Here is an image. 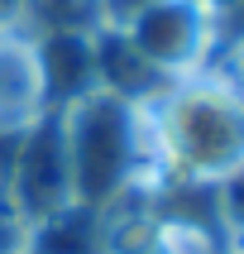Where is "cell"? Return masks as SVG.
Returning <instances> with one entry per match:
<instances>
[{
  "label": "cell",
  "mask_w": 244,
  "mask_h": 254,
  "mask_svg": "<svg viewBox=\"0 0 244 254\" xmlns=\"http://www.w3.org/2000/svg\"><path fill=\"white\" fill-rule=\"evenodd\" d=\"M211 5H235V0H211Z\"/></svg>",
  "instance_id": "cell-5"
},
{
  "label": "cell",
  "mask_w": 244,
  "mask_h": 254,
  "mask_svg": "<svg viewBox=\"0 0 244 254\" xmlns=\"http://www.w3.org/2000/svg\"><path fill=\"white\" fill-rule=\"evenodd\" d=\"M172 149L196 173H225L244 158V111L230 96L192 91L172 106L168 120Z\"/></svg>",
  "instance_id": "cell-2"
},
{
  "label": "cell",
  "mask_w": 244,
  "mask_h": 254,
  "mask_svg": "<svg viewBox=\"0 0 244 254\" xmlns=\"http://www.w3.org/2000/svg\"><path fill=\"white\" fill-rule=\"evenodd\" d=\"M67 183L77 187L82 206L115 197V187L125 183L129 158H134V120L120 96H82L72 115L67 134Z\"/></svg>",
  "instance_id": "cell-1"
},
{
  "label": "cell",
  "mask_w": 244,
  "mask_h": 254,
  "mask_svg": "<svg viewBox=\"0 0 244 254\" xmlns=\"http://www.w3.org/2000/svg\"><path fill=\"white\" fill-rule=\"evenodd\" d=\"M129 48L148 67H182L201 48V10L196 0H148L129 19Z\"/></svg>",
  "instance_id": "cell-3"
},
{
  "label": "cell",
  "mask_w": 244,
  "mask_h": 254,
  "mask_svg": "<svg viewBox=\"0 0 244 254\" xmlns=\"http://www.w3.org/2000/svg\"><path fill=\"white\" fill-rule=\"evenodd\" d=\"M48 77H53L62 91H77L96 77V48L82 39V34H53V48H48Z\"/></svg>",
  "instance_id": "cell-4"
}]
</instances>
